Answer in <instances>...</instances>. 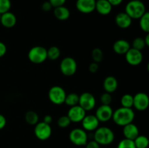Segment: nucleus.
<instances>
[{"label":"nucleus","instance_id":"f257e3e1","mask_svg":"<svg viewBox=\"0 0 149 148\" xmlns=\"http://www.w3.org/2000/svg\"><path fill=\"white\" fill-rule=\"evenodd\" d=\"M111 119L118 126H125V125L132 123L135 119V112L132 108L119 107L113 111Z\"/></svg>","mask_w":149,"mask_h":148},{"label":"nucleus","instance_id":"f03ea898","mask_svg":"<svg viewBox=\"0 0 149 148\" xmlns=\"http://www.w3.org/2000/svg\"><path fill=\"white\" fill-rule=\"evenodd\" d=\"M115 138L114 133L109 127H98L94 132L93 140L100 145H109L113 142Z\"/></svg>","mask_w":149,"mask_h":148},{"label":"nucleus","instance_id":"7ed1b4c3","mask_svg":"<svg viewBox=\"0 0 149 148\" xmlns=\"http://www.w3.org/2000/svg\"><path fill=\"white\" fill-rule=\"evenodd\" d=\"M146 12V6L141 0H131L125 7V12L132 19H139Z\"/></svg>","mask_w":149,"mask_h":148},{"label":"nucleus","instance_id":"20e7f679","mask_svg":"<svg viewBox=\"0 0 149 148\" xmlns=\"http://www.w3.org/2000/svg\"><path fill=\"white\" fill-rule=\"evenodd\" d=\"M28 58L33 64L43 63L47 59V49L42 46H33L28 52Z\"/></svg>","mask_w":149,"mask_h":148},{"label":"nucleus","instance_id":"39448f33","mask_svg":"<svg viewBox=\"0 0 149 148\" xmlns=\"http://www.w3.org/2000/svg\"><path fill=\"white\" fill-rule=\"evenodd\" d=\"M65 96H66L65 91L60 86H53L49 89L48 91V98L51 102L56 105H61L63 104Z\"/></svg>","mask_w":149,"mask_h":148},{"label":"nucleus","instance_id":"423d86ee","mask_svg":"<svg viewBox=\"0 0 149 148\" xmlns=\"http://www.w3.org/2000/svg\"><path fill=\"white\" fill-rule=\"evenodd\" d=\"M69 139L72 144L77 146H85L88 140V135L83 129L76 128L71 131Z\"/></svg>","mask_w":149,"mask_h":148},{"label":"nucleus","instance_id":"0eeeda50","mask_svg":"<svg viewBox=\"0 0 149 148\" xmlns=\"http://www.w3.org/2000/svg\"><path fill=\"white\" fill-rule=\"evenodd\" d=\"M60 70L65 76H72L77 71V61L71 57L63 58L60 64Z\"/></svg>","mask_w":149,"mask_h":148},{"label":"nucleus","instance_id":"6e6552de","mask_svg":"<svg viewBox=\"0 0 149 148\" xmlns=\"http://www.w3.org/2000/svg\"><path fill=\"white\" fill-rule=\"evenodd\" d=\"M34 134L38 139L45 141L52 135V128L50 125L45 122H38L34 127Z\"/></svg>","mask_w":149,"mask_h":148},{"label":"nucleus","instance_id":"1a4fd4ad","mask_svg":"<svg viewBox=\"0 0 149 148\" xmlns=\"http://www.w3.org/2000/svg\"><path fill=\"white\" fill-rule=\"evenodd\" d=\"M96 104V100L94 95L90 92H84L79 96V105L82 107L86 112L94 109Z\"/></svg>","mask_w":149,"mask_h":148},{"label":"nucleus","instance_id":"9d476101","mask_svg":"<svg viewBox=\"0 0 149 148\" xmlns=\"http://www.w3.org/2000/svg\"><path fill=\"white\" fill-rule=\"evenodd\" d=\"M149 106V97L144 92H138L133 96V107L139 111L147 110Z\"/></svg>","mask_w":149,"mask_h":148},{"label":"nucleus","instance_id":"9b49d317","mask_svg":"<svg viewBox=\"0 0 149 148\" xmlns=\"http://www.w3.org/2000/svg\"><path fill=\"white\" fill-rule=\"evenodd\" d=\"M125 59L129 65L137 66L142 62L143 55L141 51L131 47L125 54Z\"/></svg>","mask_w":149,"mask_h":148},{"label":"nucleus","instance_id":"f8f14e48","mask_svg":"<svg viewBox=\"0 0 149 148\" xmlns=\"http://www.w3.org/2000/svg\"><path fill=\"white\" fill-rule=\"evenodd\" d=\"M113 110L110 105L101 104L100 107H97L96 110L95 115L96 118L99 122H107L112 118Z\"/></svg>","mask_w":149,"mask_h":148},{"label":"nucleus","instance_id":"ddd939ff","mask_svg":"<svg viewBox=\"0 0 149 148\" xmlns=\"http://www.w3.org/2000/svg\"><path fill=\"white\" fill-rule=\"evenodd\" d=\"M86 115V111L80 107L79 104L75 106H72L68 110L67 116L70 119L71 122L73 123H79L81 122L84 116Z\"/></svg>","mask_w":149,"mask_h":148},{"label":"nucleus","instance_id":"4468645a","mask_svg":"<svg viewBox=\"0 0 149 148\" xmlns=\"http://www.w3.org/2000/svg\"><path fill=\"white\" fill-rule=\"evenodd\" d=\"M81 123L84 131H95L99 127L100 122L95 115H86Z\"/></svg>","mask_w":149,"mask_h":148},{"label":"nucleus","instance_id":"2eb2a0df","mask_svg":"<svg viewBox=\"0 0 149 148\" xmlns=\"http://www.w3.org/2000/svg\"><path fill=\"white\" fill-rule=\"evenodd\" d=\"M95 0H77L76 7L79 12L89 14L95 10Z\"/></svg>","mask_w":149,"mask_h":148},{"label":"nucleus","instance_id":"dca6fc26","mask_svg":"<svg viewBox=\"0 0 149 148\" xmlns=\"http://www.w3.org/2000/svg\"><path fill=\"white\" fill-rule=\"evenodd\" d=\"M132 19L125 12L118 13L115 17L116 26L122 29L128 28L132 24Z\"/></svg>","mask_w":149,"mask_h":148},{"label":"nucleus","instance_id":"f3484780","mask_svg":"<svg viewBox=\"0 0 149 148\" xmlns=\"http://www.w3.org/2000/svg\"><path fill=\"white\" fill-rule=\"evenodd\" d=\"M122 132L125 139L130 140H134L139 135V129L138 126L133 123H130L123 126Z\"/></svg>","mask_w":149,"mask_h":148},{"label":"nucleus","instance_id":"a211bd4d","mask_svg":"<svg viewBox=\"0 0 149 148\" xmlns=\"http://www.w3.org/2000/svg\"><path fill=\"white\" fill-rule=\"evenodd\" d=\"M0 23L4 28H11L15 26L16 23H17V18L13 12H10L9 11L1 14Z\"/></svg>","mask_w":149,"mask_h":148},{"label":"nucleus","instance_id":"6ab92c4d","mask_svg":"<svg viewBox=\"0 0 149 148\" xmlns=\"http://www.w3.org/2000/svg\"><path fill=\"white\" fill-rule=\"evenodd\" d=\"M131 48L129 42L125 39H119L113 44V50L118 55H125Z\"/></svg>","mask_w":149,"mask_h":148},{"label":"nucleus","instance_id":"aec40b11","mask_svg":"<svg viewBox=\"0 0 149 148\" xmlns=\"http://www.w3.org/2000/svg\"><path fill=\"white\" fill-rule=\"evenodd\" d=\"M113 6L109 2L108 0H98L95 3V10L102 15H107L110 14Z\"/></svg>","mask_w":149,"mask_h":148},{"label":"nucleus","instance_id":"412c9836","mask_svg":"<svg viewBox=\"0 0 149 148\" xmlns=\"http://www.w3.org/2000/svg\"><path fill=\"white\" fill-rule=\"evenodd\" d=\"M103 89L106 91V92L108 93H113L118 87V81L115 77L107 76L103 81Z\"/></svg>","mask_w":149,"mask_h":148},{"label":"nucleus","instance_id":"4be33fe9","mask_svg":"<svg viewBox=\"0 0 149 148\" xmlns=\"http://www.w3.org/2000/svg\"><path fill=\"white\" fill-rule=\"evenodd\" d=\"M53 14L54 16L58 20L64 21V20H66L69 18L71 13H70L69 10L67 7H64V6H60V7H55Z\"/></svg>","mask_w":149,"mask_h":148},{"label":"nucleus","instance_id":"5701e85b","mask_svg":"<svg viewBox=\"0 0 149 148\" xmlns=\"http://www.w3.org/2000/svg\"><path fill=\"white\" fill-rule=\"evenodd\" d=\"M25 120L27 123L31 126H35L39 122V115L34 111H28L25 115Z\"/></svg>","mask_w":149,"mask_h":148},{"label":"nucleus","instance_id":"b1692460","mask_svg":"<svg viewBox=\"0 0 149 148\" xmlns=\"http://www.w3.org/2000/svg\"><path fill=\"white\" fill-rule=\"evenodd\" d=\"M79 96L78 94L76 93H70L65 96L64 103L69 107L77 105L79 104Z\"/></svg>","mask_w":149,"mask_h":148},{"label":"nucleus","instance_id":"393cba45","mask_svg":"<svg viewBox=\"0 0 149 148\" xmlns=\"http://www.w3.org/2000/svg\"><path fill=\"white\" fill-rule=\"evenodd\" d=\"M136 148H147L148 147L149 141L147 136L143 135H138L133 140Z\"/></svg>","mask_w":149,"mask_h":148},{"label":"nucleus","instance_id":"a878e982","mask_svg":"<svg viewBox=\"0 0 149 148\" xmlns=\"http://www.w3.org/2000/svg\"><path fill=\"white\" fill-rule=\"evenodd\" d=\"M140 28L143 31L146 33L149 32V13L146 12L141 17H140Z\"/></svg>","mask_w":149,"mask_h":148},{"label":"nucleus","instance_id":"bb28decb","mask_svg":"<svg viewBox=\"0 0 149 148\" xmlns=\"http://www.w3.org/2000/svg\"><path fill=\"white\" fill-rule=\"evenodd\" d=\"M47 59L55 60L61 56V50L58 46H52L47 49Z\"/></svg>","mask_w":149,"mask_h":148},{"label":"nucleus","instance_id":"cd10ccee","mask_svg":"<svg viewBox=\"0 0 149 148\" xmlns=\"http://www.w3.org/2000/svg\"><path fill=\"white\" fill-rule=\"evenodd\" d=\"M122 107L132 108L133 107V96L130 94H125L121 98Z\"/></svg>","mask_w":149,"mask_h":148},{"label":"nucleus","instance_id":"c85d7f7f","mask_svg":"<svg viewBox=\"0 0 149 148\" xmlns=\"http://www.w3.org/2000/svg\"><path fill=\"white\" fill-rule=\"evenodd\" d=\"M91 56L93 62L99 63L103 59V52L102 49H100V48H95L92 51Z\"/></svg>","mask_w":149,"mask_h":148},{"label":"nucleus","instance_id":"c756f323","mask_svg":"<svg viewBox=\"0 0 149 148\" xmlns=\"http://www.w3.org/2000/svg\"><path fill=\"white\" fill-rule=\"evenodd\" d=\"M132 48L135 49H138V50L141 51L142 49H143L146 47L145 42H144L143 38L141 37H137L135 38L133 40L132 44Z\"/></svg>","mask_w":149,"mask_h":148},{"label":"nucleus","instance_id":"7c9ffc66","mask_svg":"<svg viewBox=\"0 0 149 148\" xmlns=\"http://www.w3.org/2000/svg\"><path fill=\"white\" fill-rule=\"evenodd\" d=\"M117 148H136L133 140L128 139H123L119 142Z\"/></svg>","mask_w":149,"mask_h":148},{"label":"nucleus","instance_id":"2f4dec72","mask_svg":"<svg viewBox=\"0 0 149 148\" xmlns=\"http://www.w3.org/2000/svg\"><path fill=\"white\" fill-rule=\"evenodd\" d=\"M11 8L10 0H0V13L3 14L10 11Z\"/></svg>","mask_w":149,"mask_h":148},{"label":"nucleus","instance_id":"473e14b6","mask_svg":"<svg viewBox=\"0 0 149 148\" xmlns=\"http://www.w3.org/2000/svg\"><path fill=\"white\" fill-rule=\"evenodd\" d=\"M71 120L67 115H62L58 119V125L60 128L65 129L71 124Z\"/></svg>","mask_w":149,"mask_h":148},{"label":"nucleus","instance_id":"72a5a7b5","mask_svg":"<svg viewBox=\"0 0 149 148\" xmlns=\"http://www.w3.org/2000/svg\"><path fill=\"white\" fill-rule=\"evenodd\" d=\"M112 102V97L110 93L105 92L100 96V102L102 104L110 105Z\"/></svg>","mask_w":149,"mask_h":148},{"label":"nucleus","instance_id":"f704fd0d","mask_svg":"<svg viewBox=\"0 0 149 148\" xmlns=\"http://www.w3.org/2000/svg\"><path fill=\"white\" fill-rule=\"evenodd\" d=\"M49 1L51 5L52 6V7L55 8V7H60V6H63L66 0H49Z\"/></svg>","mask_w":149,"mask_h":148},{"label":"nucleus","instance_id":"c9c22d12","mask_svg":"<svg viewBox=\"0 0 149 148\" xmlns=\"http://www.w3.org/2000/svg\"><path fill=\"white\" fill-rule=\"evenodd\" d=\"M99 65L98 63H97V62H93L92 63H90V65H89V71L90 73H97Z\"/></svg>","mask_w":149,"mask_h":148},{"label":"nucleus","instance_id":"e433bc0d","mask_svg":"<svg viewBox=\"0 0 149 148\" xmlns=\"http://www.w3.org/2000/svg\"><path fill=\"white\" fill-rule=\"evenodd\" d=\"M85 148H100V145L95 140H91L87 142L85 145Z\"/></svg>","mask_w":149,"mask_h":148},{"label":"nucleus","instance_id":"4c0bfd02","mask_svg":"<svg viewBox=\"0 0 149 148\" xmlns=\"http://www.w3.org/2000/svg\"><path fill=\"white\" fill-rule=\"evenodd\" d=\"M52 8V6L49 3V1H45L42 4V10L45 12H49Z\"/></svg>","mask_w":149,"mask_h":148},{"label":"nucleus","instance_id":"58836bf2","mask_svg":"<svg viewBox=\"0 0 149 148\" xmlns=\"http://www.w3.org/2000/svg\"><path fill=\"white\" fill-rule=\"evenodd\" d=\"M7 52V46L3 42L0 41V57H2Z\"/></svg>","mask_w":149,"mask_h":148},{"label":"nucleus","instance_id":"ea45409f","mask_svg":"<svg viewBox=\"0 0 149 148\" xmlns=\"http://www.w3.org/2000/svg\"><path fill=\"white\" fill-rule=\"evenodd\" d=\"M7 123V120L3 115L0 114V130L4 129Z\"/></svg>","mask_w":149,"mask_h":148},{"label":"nucleus","instance_id":"a19ab883","mask_svg":"<svg viewBox=\"0 0 149 148\" xmlns=\"http://www.w3.org/2000/svg\"><path fill=\"white\" fill-rule=\"evenodd\" d=\"M43 122L50 125V123L52 122V117L50 115H46L43 118Z\"/></svg>","mask_w":149,"mask_h":148},{"label":"nucleus","instance_id":"79ce46f5","mask_svg":"<svg viewBox=\"0 0 149 148\" xmlns=\"http://www.w3.org/2000/svg\"><path fill=\"white\" fill-rule=\"evenodd\" d=\"M112 6H118L123 1V0H108Z\"/></svg>","mask_w":149,"mask_h":148},{"label":"nucleus","instance_id":"37998d69","mask_svg":"<svg viewBox=\"0 0 149 148\" xmlns=\"http://www.w3.org/2000/svg\"><path fill=\"white\" fill-rule=\"evenodd\" d=\"M144 42H145L146 46H149V34H148L146 36V37L144 38Z\"/></svg>","mask_w":149,"mask_h":148},{"label":"nucleus","instance_id":"c03bdc74","mask_svg":"<svg viewBox=\"0 0 149 148\" xmlns=\"http://www.w3.org/2000/svg\"><path fill=\"white\" fill-rule=\"evenodd\" d=\"M1 13H0V19H1Z\"/></svg>","mask_w":149,"mask_h":148},{"label":"nucleus","instance_id":"a18cd8bd","mask_svg":"<svg viewBox=\"0 0 149 148\" xmlns=\"http://www.w3.org/2000/svg\"><path fill=\"white\" fill-rule=\"evenodd\" d=\"M95 1H98V0H95Z\"/></svg>","mask_w":149,"mask_h":148}]
</instances>
